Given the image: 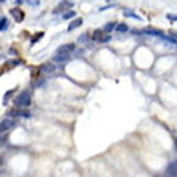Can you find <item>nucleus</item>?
<instances>
[{"mask_svg":"<svg viewBox=\"0 0 177 177\" xmlns=\"http://www.w3.org/2000/svg\"><path fill=\"white\" fill-rule=\"evenodd\" d=\"M16 106H19V108H28L29 105H31V93L28 90H24V92H21V93L16 97Z\"/></svg>","mask_w":177,"mask_h":177,"instance_id":"obj_1","label":"nucleus"},{"mask_svg":"<svg viewBox=\"0 0 177 177\" xmlns=\"http://www.w3.org/2000/svg\"><path fill=\"white\" fill-rule=\"evenodd\" d=\"M92 39L95 40V42H98V44H106V42H110V34H105V29H95V32H93V36H92Z\"/></svg>","mask_w":177,"mask_h":177,"instance_id":"obj_2","label":"nucleus"},{"mask_svg":"<svg viewBox=\"0 0 177 177\" xmlns=\"http://www.w3.org/2000/svg\"><path fill=\"white\" fill-rule=\"evenodd\" d=\"M71 6H73V3H71L69 0H61L60 5L56 6L55 10H53V13H55V15H58V13H61L63 10H68V8H71Z\"/></svg>","mask_w":177,"mask_h":177,"instance_id":"obj_3","label":"nucleus"},{"mask_svg":"<svg viewBox=\"0 0 177 177\" xmlns=\"http://www.w3.org/2000/svg\"><path fill=\"white\" fill-rule=\"evenodd\" d=\"M13 126H15V121H13V119H10V118L3 119L2 124H0V131H2V134H3L5 131H8V129H11Z\"/></svg>","mask_w":177,"mask_h":177,"instance_id":"obj_4","label":"nucleus"},{"mask_svg":"<svg viewBox=\"0 0 177 177\" xmlns=\"http://www.w3.org/2000/svg\"><path fill=\"white\" fill-rule=\"evenodd\" d=\"M10 15H11L18 23H21L23 19H24V13H23L19 8H11V10H10Z\"/></svg>","mask_w":177,"mask_h":177,"instance_id":"obj_5","label":"nucleus"},{"mask_svg":"<svg viewBox=\"0 0 177 177\" xmlns=\"http://www.w3.org/2000/svg\"><path fill=\"white\" fill-rule=\"evenodd\" d=\"M74 49H76L74 44H66V45L58 47V49H56V53H71V52H74Z\"/></svg>","mask_w":177,"mask_h":177,"instance_id":"obj_6","label":"nucleus"},{"mask_svg":"<svg viewBox=\"0 0 177 177\" xmlns=\"http://www.w3.org/2000/svg\"><path fill=\"white\" fill-rule=\"evenodd\" d=\"M69 60V53H55L53 56V63H64Z\"/></svg>","mask_w":177,"mask_h":177,"instance_id":"obj_7","label":"nucleus"},{"mask_svg":"<svg viewBox=\"0 0 177 177\" xmlns=\"http://www.w3.org/2000/svg\"><path fill=\"white\" fill-rule=\"evenodd\" d=\"M166 174H168V176H177V159H176V161H172L171 164L168 166Z\"/></svg>","mask_w":177,"mask_h":177,"instance_id":"obj_8","label":"nucleus"},{"mask_svg":"<svg viewBox=\"0 0 177 177\" xmlns=\"http://www.w3.org/2000/svg\"><path fill=\"white\" fill-rule=\"evenodd\" d=\"M8 116H23V118H29L28 111H23V110H11L8 111Z\"/></svg>","mask_w":177,"mask_h":177,"instance_id":"obj_9","label":"nucleus"},{"mask_svg":"<svg viewBox=\"0 0 177 177\" xmlns=\"http://www.w3.org/2000/svg\"><path fill=\"white\" fill-rule=\"evenodd\" d=\"M81 24H82V18H76V19H73V21L69 23V26H68V31H73V29L79 28Z\"/></svg>","mask_w":177,"mask_h":177,"instance_id":"obj_10","label":"nucleus"},{"mask_svg":"<svg viewBox=\"0 0 177 177\" xmlns=\"http://www.w3.org/2000/svg\"><path fill=\"white\" fill-rule=\"evenodd\" d=\"M6 28H8V19H6L5 16H2V18H0V31L5 32Z\"/></svg>","mask_w":177,"mask_h":177,"instance_id":"obj_11","label":"nucleus"},{"mask_svg":"<svg viewBox=\"0 0 177 177\" xmlns=\"http://www.w3.org/2000/svg\"><path fill=\"white\" fill-rule=\"evenodd\" d=\"M55 69V66H53V63H45L42 66V73H52V71Z\"/></svg>","mask_w":177,"mask_h":177,"instance_id":"obj_12","label":"nucleus"},{"mask_svg":"<svg viewBox=\"0 0 177 177\" xmlns=\"http://www.w3.org/2000/svg\"><path fill=\"white\" fill-rule=\"evenodd\" d=\"M19 63H21V60H13V61H10V63H6L5 66H3V69H10V68L16 66V64H19Z\"/></svg>","mask_w":177,"mask_h":177,"instance_id":"obj_13","label":"nucleus"},{"mask_svg":"<svg viewBox=\"0 0 177 177\" xmlns=\"http://www.w3.org/2000/svg\"><path fill=\"white\" fill-rule=\"evenodd\" d=\"M127 24H124V23H122V24H118L116 26V31H118V32H127Z\"/></svg>","mask_w":177,"mask_h":177,"instance_id":"obj_14","label":"nucleus"},{"mask_svg":"<svg viewBox=\"0 0 177 177\" xmlns=\"http://www.w3.org/2000/svg\"><path fill=\"white\" fill-rule=\"evenodd\" d=\"M42 37H44V32H37L36 36H34L32 39H31V44H36L37 40H39V39H42Z\"/></svg>","mask_w":177,"mask_h":177,"instance_id":"obj_15","label":"nucleus"},{"mask_svg":"<svg viewBox=\"0 0 177 177\" xmlns=\"http://www.w3.org/2000/svg\"><path fill=\"white\" fill-rule=\"evenodd\" d=\"M74 16H76V13L71 10V11H68V13H64V15H63V19H71V18H74Z\"/></svg>","mask_w":177,"mask_h":177,"instance_id":"obj_16","label":"nucleus"},{"mask_svg":"<svg viewBox=\"0 0 177 177\" xmlns=\"http://www.w3.org/2000/svg\"><path fill=\"white\" fill-rule=\"evenodd\" d=\"M116 28V24H114V23H108V24H105V32H108V31H111V29H114Z\"/></svg>","mask_w":177,"mask_h":177,"instance_id":"obj_17","label":"nucleus"},{"mask_svg":"<svg viewBox=\"0 0 177 177\" xmlns=\"http://www.w3.org/2000/svg\"><path fill=\"white\" fill-rule=\"evenodd\" d=\"M126 16H129V18H134V19H142L138 15H135V13H132V11H126Z\"/></svg>","mask_w":177,"mask_h":177,"instance_id":"obj_18","label":"nucleus"},{"mask_svg":"<svg viewBox=\"0 0 177 177\" xmlns=\"http://www.w3.org/2000/svg\"><path fill=\"white\" fill-rule=\"evenodd\" d=\"M11 93H13V90H8L5 95H3V103H6V101L10 100V95H11Z\"/></svg>","mask_w":177,"mask_h":177,"instance_id":"obj_19","label":"nucleus"},{"mask_svg":"<svg viewBox=\"0 0 177 177\" xmlns=\"http://www.w3.org/2000/svg\"><path fill=\"white\" fill-rule=\"evenodd\" d=\"M166 18H168L169 21H177V15H172V13H168V15H166Z\"/></svg>","mask_w":177,"mask_h":177,"instance_id":"obj_20","label":"nucleus"},{"mask_svg":"<svg viewBox=\"0 0 177 177\" xmlns=\"http://www.w3.org/2000/svg\"><path fill=\"white\" fill-rule=\"evenodd\" d=\"M87 39H88V36H87V34H82V36H81L77 40H79V42H86Z\"/></svg>","mask_w":177,"mask_h":177,"instance_id":"obj_21","label":"nucleus"},{"mask_svg":"<svg viewBox=\"0 0 177 177\" xmlns=\"http://www.w3.org/2000/svg\"><path fill=\"white\" fill-rule=\"evenodd\" d=\"M29 3H32V6H37L39 5V0H29Z\"/></svg>","mask_w":177,"mask_h":177,"instance_id":"obj_22","label":"nucleus"},{"mask_svg":"<svg viewBox=\"0 0 177 177\" xmlns=\"http://www.w3.org/2000/svg\"><path fill=\"white\" fill-rule=\"evenodd\" d=\"M172 36H174V37H176V39H177V34H172Z\"/></svg>","mask_w":177,"mask_h":177,"instance_id":"obj_23","label":"nucleus"},{"mask_svg":"<svg viewBox=\"0 0 177 177\" xmlns=\"http://www.w3.org/2000/svg\"><path fill=\"white\" fill-rule=\"evenodd\" d=\"M176 150H177V140H176Z\"/></svg>","mask_w":177,"mask_h":177,"instance_id":"obj_24","label":"nucleus"}]
</instances>
